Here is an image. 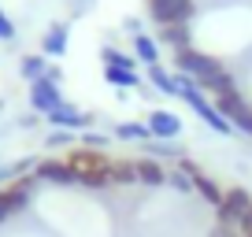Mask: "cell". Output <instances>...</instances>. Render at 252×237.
<instances>
[{"instance_id": "7", "label": "cell", "mask_w": 252, "mask_h": 237, "mask_svg": "<svg viewBox=\"0 0 252 237\" xmlns=\"http://www.w3.org/2000/svg\"><path fill=\"white\" fill-rule=\"evenodd\" d=\"M193 15H197V0H149V19L156 26L189 23Z\"/></svg>"}, {"instance_id": "17", "label": "cell", "mask_w": 252, "mask_h": 237, "mask_svg": "<svg viewBox=\"0 0 252 237\" xmlns=\"http://www.w3.org/2000/svg\"><path fill=\"white\" fill-rule=\"evenodd\" d=\"M111 185L126 189V185H137V171L130 156H111Z\"/></svg>"}, {"instance_id": "1", "label": "cell", "mask_w": 252, "mask_h": 237, "mask_svg": "<svg viewBox=\"0 0 252 237\" xmlns=\"http://www.w3.org/2000/svg\"><path fill=\"white\" fill-rule=\"evenodd\" d=\"M63 159H67V167H71L74 178H78V189H89V193L111 189V156L108 152L74 145V148H67Z\"/></svg>"}, {"instance_id": "18", "label": "cell", "mask_w": 252, "mask_h": 237, "mask_svg": "<svg viewBox=\"0 0 252 237\" xmlns=\"http://www.w3.org/2000/svg\"><path fill=\"white\" fill-rule=\"evenodd\" d=\"M48 67H52V63H48V56H41V52H30V56H23V59H19V74H23L30 86L45 78Z\"/></svg>"}, {"instance_id": "31", "label": "cell", "mask_w": 252, "mask_h": 237, "mask_svg": "<svg viewBox=\"0 0 252 237\" xmlns=\"http://www.w3.org/2000/svg\"><path fill=\"white\" fill-rule=\"evenodd\" d=\"M37 118H41V115H23V118H19V126L30 130V126H37Z\"/></svg>"}, {"instance_id": "11", "label": "cell", "mask_w": 252, "mask_h": 237, "mask_svg": "<svg viewBox=\"0 0 252 237\" xmlns=\"http://www.w3.org/2000/svg\"><path fill=\"white\" fill-rule=\"evenodd\" d=\"M30 108H33V115H41L45 118L48 111L52 108H60L63 104V93H60V86H56V82H48V78H41V82H33L30 86Z\"/></svg>"}, {"instance_id": "14", "label": "cell", "mask_w": 252, "mask_h": 237, "mask_svg": "<svg viewBox=\"0 0 252 237\" xmlns=\"http://www.w3.org/2000/svg\"><path fill=\"white\" fill-rule=\"evenodd\" d=\"M156 41H159V45H167V48H171V52H178V48H193V30H189V23L159 26Z\"/></svg>"}, {"instance_id": "6", "label": "cell", "mask_w": 252, "mask_h": 237, "mask_svg": "<svg viewBox=\"0 0 252 237\" xmlns=\"http://www.w3.org/2000/svg\"><path fill=\"white\" fill-rule=\"evenodd\" d=\"M33 178L41 185H56V189H78V178H74V171L67 167L63 156H41L37 167H33Z\"/></svg>"}, {"instance_id": "12", "label": "cell", "mask_w": 252, "mask_h": 237, "mask_svg": "<svg viewBox=\"0 0 252 237\" xmlns=\"http://www.w3.org/2000/svg\"><path fill=\"white\" fill-rule=\"evenodd\" d=\"M167 167L171 163H159V159H152V156H134L137 185H145V189H163L167 185Z\"/></svg>"}, {"instance_id": "9", "label": "cell", "mask_w": 252, "mask_h": 237, "mask_svg": "<svg viewBox=\"0 0 252 237\" xmlns=\"http://www.w3.org/2000/svg\"><path fill=\"white\" fill-rule=\"evenodd\" d=\"M249 204H252V189H245V185H226L222 204L215 207V222H230V226H237V222L245 219V211H249Z\"/></svg>"}, {"instance_id": "32", "label": "cell", "mask_w": 252, "mask_h": 237, "mask_svg": "<svg viewBox=\"0 0 252 237\" xmlns=\"http://www.w3.org/2000/svg\"><path fill=\"white\" fill-rule=\"evenodd\" d=\"M0 111H4V104H0Z\"/></svg>"}, {"instance_id": "4", "label": "cell", "mask_w": 252, "mask_h": 237, "mask_svg": "<svg viewBox=\"0 0 252 237\" xmlns=\"http://www.w3.org/2000/svg\"><path fill=\"white\" fill-rule=\"evenodd\" d=\"M174 167H182V171L189 174V182H193V197H200L208 207H212V211L222 204V193H226V189H222V185L215 182V178H212V174H208V171H204V167H200L193 156H182Z\"/></svg>"}, {"instance_id": "22", "label": "cell", "mask_w": 252, "mask_h": 237, "mask_svg": "<svg viewBox=\"0 0 252 237\" xmlns=\"http://www.w3.org/2000/svg\"><path fill=\"white\" fill-rule=\"evenodd\" d=\"M100 63L104 67H126V71H137V59H134V56H126V52H119L115 45L100 48Z\"/></svg>"}, {"instance_id": "5", "label": "cell", "mask_w": 252, "mask_h": 237, "mask_svg": "<svg viewBox=\"0 0 252 237\" xmlns=\"http://www.w3.org/2000/svg\"><path fill=\"white\" fill-rule=\"evenodd\" d=\"M215 108H219V115L226 118V122H230L234 130H241L245 137H252V104L241 96V89L215 96Z\"/></svg>"}, {"instance_id": "15", "label": "cell", "mask_w": 252, "mask_h": 237, "mask_svg": "<svg viewBox=\"0 0 252 237\" xmlns=\"http://www.w3.org/2000/svg\"><path fill=\"white\" fill-rule=\"evenodd\" d=\"M145 82L156 89L159 96H178V86H174V71H167L163 63H152L145 67Z\"/></svg>"}, {"instance_id": "23", "label": "cell", "mask_w": 252, "mask_h": 237, "mask_svg": "<svg viewBox=\"0 0 252 237\" xmlns=\"http://www.w3.org/2000/svg\"><path fill=\"white\" fill-rule=\"evenodd\" d=\"M167 185H171L174 193H182V197H193V182H189V174L182 171V167H167Z\"/></svg>"}, {"instance_id": "3", "label": "cell", "mask_w": 252, "mask_h": 237, "mask_svg": "<svg viewBox=\"0 0 252 237\" xmlns=\"http://www.w3.org/2000/svg\"><path fill=\"white\" fill-rule=\"evenodd\" d=\"M174 56V74H186V78H193L200 86V82H208L215 71H222V63L215 59L212 52H200V48H178Z\"/></svg>"}, {"instance_id": "16", "label": "cell", "mask_w": 252, "mask_h": 237, "mask_svg": "<svg viewBox=\"0 0 252 237\" xmlns=\"http://www.w3.org/2000/svg\"><path fill=\"white\" fill-rule=\"evenodd\" d=\"M141 156H152V159H159V163H178L186 152H182V145L178 141H145L141 145Z\"/></svg>"}, {"instance_id": "8", "label": "cell", "mask_w": 252, "mask_h": 237, "mask_svg": "<svg viewBox=\"0 0 252 237\" xmlns=\"http://www.w3.org/2000/svg\"><path fill=\"white\" fill-rule=\"evenodd\" d=\"M45 122L52 130H71V134H82V130H93V115L89 111H82L78 104H71V100H63L60 108H52L45 115Z\"/></svg>"}, {"instance_id": "20", "label": "cell", "mask_w": 252, "mask_h": 237, "mask_svg": "<svg viewBox=\"0 0 252 237\" xmlns=\"http://www.w3.org/2000/svg\"><path fill=\"white\" fill-rule=\"evenodd\" d=\"M104 82L115 89H141V74L137 71H126V67H104Z\"/></svg>"}, {"instance_id": "25", "label": "cell", "mask_w": 252, "mask_h": 237, "mask_svg": "<svg viewBox=\"0 0 252 237\" xmlns=\"http://www.w3.org/2000/svg\"><path fill=\"white\" fill-rule=\"evenodd\" d=\"M74 141H78V134H71V130H48V134H45V148H48V152L71 148Z\"/></svg>"}, {"instance_id": "2", "label": "cell", "mask_w": 252, "mask_h": 237, "mask_svg": "<svg viewBox=\"0 0 252 237\" xmlns=\"http://www.w3.org/2000/svg\"><path fill=\"white\" fill-rule=\"evenodd\" d=\"M37 178L33 174H23V178H15V182L0 185V226L11 219H19L23 211H30L33 204V193H37Z\"/></svg>"}, {"instance_id": "26", "label": "cell", "mask_w": 252, "mask_h": 237, "mask_svg": "<svg viewBox=\"0 0 252 237\" xmlns=\"http://www.w3.org/2000/svg\"><path fill=\"white\" fill-rule=\"evenodd\" d=\"M208 237H241V230L230 226V222H212V226H208Z\"/></svg>"}, {"instance_id": "19", "label": "cell", "mask_w": 252, "mask_h": 237, "mask_svg": "<svg viewBox=\"0 0 252 237\" xmlns=\"http://www.w3.org/2000/svg\"><path fill=\"white\" fill-rule=\"evenodd\" d=\"M134 59L145 63V67L159 63V41L152 37V33H137V37H134Z\"/></svg>"}, {"instance_id": "24", "label": "cell", "mask_w": 252, "mask_h": 237, "mask_svg": "<svg viewBox=\"0 0 252 237\" xmlns=\"http://www.w3.org/2000/svg\"><path fill=\"white\" fill-rule=\"evenodd\" d=\"M115 141L111 134H100V130H82L78 134V145L82 148H96V152H108V145Z\"/></svg>"}, {"instance_id": "21", "label": "cell", "mask_w": 252, "mask_h": 237, "mask_svg": "<svg viewBox=\"0 0 252 237\" xmlns=\"http://www.w3.org/2000/svg\"><path fill=\"white\" fill-rule=\"evenodd\" d=\"M111 137H115V141H137V145L152 141V134H149V126H145V122H115Z\"/></svg>"}, {"instance_id": "10", "label": "cell", "mask_w": 252, "mask_h": 237, "mask_svg": "<svg viewBox=\"0 0 252 237\" xmlns=\"http://www.w3.org/2000/svg\"><path fill=\"white\" fill-rule=\"evenodd\" d=\"M145 126H149V134L156 137V141H178L182 137V118L174 115V111H167V108H152L149 115H145Z\"/></svg>"}, {"instance_id": "27", "label": "cell", "mask_w": 252, "mask_h": 237, "mask_svg": "<svg viewBox=\"0 0 252 237\" xmlns=\"http://www.w3.org/2000/svg\"><path fill=\"white\" fill-rule=\"evenodd\" d=\"M15 23H11V19H8V11H4V8H0V41H15Z\"/></svg>"}, {"instance_id": "13", "label": "cell", "mask_w": 252, "mask_h": 237, "mask_svg": "<svg viewBox=\"0 0 252 237\" xmlns=\"http://www.w3.org/2000/svg\"><path fill=\"white\" fill-rule=\"evenodd\" d=\"M67 45H71V23H52L41 37V56L60 59V56H67Z\"/></svg>"}, {"instance_id": "29", "label": "cell", "mask_w": 252, "mask_h": 237, "mask_svg": "<svg viewBox=\"0 0 252 237\" xmlns=\"http://www.w3.org/2000/svg\"><path fill=\"white\" fill-rule=\"evenodd\" d=\"M48 82H56V86H63V71H60V63H52L48 67V74H45Z\"/></svg>"}, {"instance_id": "28", "label": "cell", "mask_w": 252, "mask_h": 237, "mask_svg": "<svg viewBox=\"0 0 252 237\" xmlns=\"http://www.w3.org/2000/svg\"><path fill=\"white\" fill-rule=\"evenodd\" d=\"M237 230H241V237H252V204H249V211H245V219L237 222Z\"/></svg>"}, {"instance_id": "30", "label": "cell", "mask_w": 252, "mask_h": 237, "mask_svg": "<svg viewBox=\"0 0 252 237\" xmlns=\"http://www.w3.org/2000/svg\"><path fill=\"white\" fill-rule=\"evenodd\" d=\"M123 26H126V30H130V33H134V37H137V33H145V30H141V19H134V15L126 19V23H123Z\"/></svg>"}]
</instances>
